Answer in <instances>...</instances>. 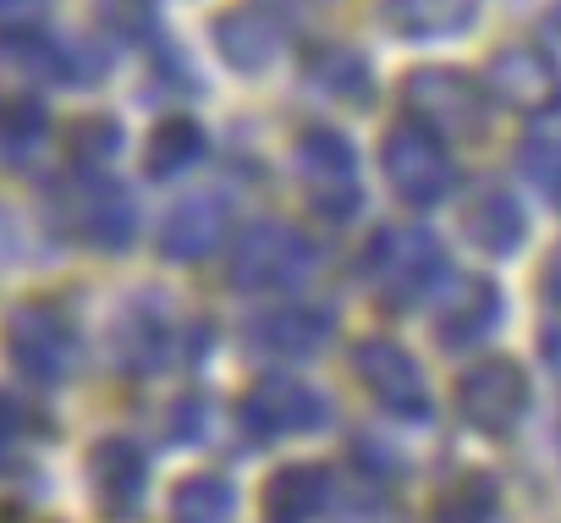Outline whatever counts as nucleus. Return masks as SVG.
<instances>
[{
    "instance_id": "nucleus-20",
    "label": "nucleus",
    "mask_w": 561,
    "mask_h": 523,
    "mask_svg": "<svg viewBox=\"0 0 561 523\" xmlns=\"http://www.w3.org/2000/svg\"><path fill=\"white\" fill-rule=\"evenodd\" d=\"M336 474L325 463H287L264 485V523H314L331 507Z\"/></svg>"
},
{
    "instance_id": "nucleus-17",
    "label": "nucleus",
    "mask_w": 561,
    "mask_h": 523,
    "mask_svg": "<svg viewBox=\"0 0 561 523\" xmlns=\"http://www.w3.org/2000/svg\"><path fill=\"white\" fill-rule=\"evenodd\" d=\"M215 50L231 72L242 78H259L280 61V50H287V23H275L264 7H231L215 18Z\"/></svg>"
},
{
    "instance_id": "nucleus-19",
    "label": "nucleus",
    "mask_w": 561,
    "mask_h": 523,
    "mask_svg": "<svg viewBox=\"0 0 561 523\" xmlns=\"http://www.w3.org/2000/svg\"><path fill=\"white\" fill-rule=\"evenodd\" d=\"M380 23L408 45L462 39L479 23V0H380Z\"/></svg>"
},
{
    "instance_id": "nucleus-16",
    "label": "nucleus",
    "mask_w": 561,
    "mask_h": 523,
    "mask_svg": "<svg viewBox=\"0 0 561 523\" xmlns=\"http://www.w3.org/2000/svg\"><path fill=\"white\" fill-rule=\"evenodd\" d=\"M435 298H440V304H435V342H440L446 353H462V348L490 342V331H495L501 315H506V298H501V287H495L490 276H457V282H446Z\"/></svg>"
},
{
    "instance_id": "nucleus-10",
    "label": "nucleus",
    "mask_w": 561,
    "mask_h": 523,
    "mask_svg": "<svg viewBox=\"0 0 561 523\" xmlns=\"http://www.w3.org/2000/svg\"><path fill=\"white\" fill-rule=\"evenodd\" d=\"M353 375H358V386H364L391 419H402V424H424V419L435 413L430 380H424L419 359H413L402 342H391V337H364V342L353 348Z\"/></svg>"
},
{
    "instance_id": "nucleus-5",
    "label": "nucleus",
    "mask_w": 561,
    "mask_h": 523,
    "mask_svg": "<svg viewBox=\"0 0 561 523\" xmlns=\"http://www.w3.org/2000/svg\"><path fill=\"white\" fill-rule=\"evenodd\" d=\"M402 105L408 122L430 127L446 144H479L490 133V94L484 78L462 67H419L402 78Z\"/></svg>"
},
{
    "instance_id": "nucleus-4",
    "label": "nucleus",
    "mask_w": 561,
    "mask_h": 523,
    "mask_svg": "<svg viewBox=\"0 0 561 523\" xmlns=\"http://www.w3.org/2000/svg\"><path fill=\"white\" fill-rule=\"evenodd\" d=\"M320 265V248L304 226L293 220H259L248 226L231 253H226V282L237 293H287L298 282H309Z\"/></svg>"
},
{
    "instance_id": "nucleus-30",
    "label": "nucleus",
    "mask_w": 561,
    "mask_h": 523,
    "mask_svg": "<svg viewBox=\"0 0 561 523\" xmlns=\"http://www.w3.org/2000/svg\"><path fill=\"white\" fill-rule=\"evenodd\" d=\"M39 435V419L12 397V391H0V474H12L28 463V446Z\"/></svg>"
},
{
    "instance_id": "nucleus-21",
    "label": "nucleus",
    "mask_w": 561,
    "mask_h": 523,
    "mask_svg": "<svg viewBox=\"0 0 561 523\" xmlns=\"http://www.w3.org/2000/svg\"><path fill=\"white\" fill-rule=\"evenodd\" d=\"M462 237L479 253H490V259H512L523 248V237H528V215H523V204L506 187H484L462 209Z\"/></svg>"
},
{
    "instance_id": "nucleus-23",
    "label": "nucleus",
    "mask_w": 561,
    "mask_h": 523,
    "mask_svg": "<svg viewBox=\"0 0 561 523\" xmlns=\"http://www.w3.org/2000/svg\"><path fill=\"white\" fill-rule=\"evenodd\" d=\"M304 78L320 94L342 100V105H369L375 100V72H369V61L353 45H314L304 56Z\"/></svg>"
},
{
    "instance_id": "nucleus-3",
    "label": "nucleus",
    "mask_w": 561,
    "mask_h": 523,
    "mask_svg": "<svg viewBox=\"0 0 561 523\" xmlns=\"http://www.w3.org/2000/svg\"><path fill=\"white\" fill-rule=\"evenodd\" d=\"M0 342H7L18 375L39 391H56L78 375L83 364V331L72 320V309L61 298H23L7 309V326H0Z\"/></svg>"
},
{
    "instance_id": "nucleus-26",
    "label": "nucleus",
    "mask_w": 561,
    "mask_h": 523,
    "mask_svg": "<svg viewBox=\"0 0 561 523\" xmlns=\"http://www.w3.org/2000/svg\"><path fill=\"white\" fill-rule=\"evenodd\" d=\"M517 171H523V182L561 215V138H550V133L517 138Z\"/></svg>"
},
{
    "instance_id": "nucleus-15",
    "label": "nucleus",
    "mask_w": 561,
    "mask_h": 523,
    "mask_svg": "<svg viewBox=\"0 0 561 523\" xmlns=\"http://www.w3.org/2000/svg\"><path fill=\"white\" fill-rule=\"evenodd\" d=\"M226 231H231V198L187 193L160 220V259H171V265H204L209 253L226 248Z\"/></svg>"
},
{
    "instance_id": "nucleus-9",
    "label": "nucleus",
    "mask_w": 561,
    "mask_h": 523,
    "mask_svg": "<svg viewBox=\"0 0 561 523\" xmlns=\"http://www.w3.org/2000/svg\"><path fill=\"white\" fill-rule=\"evenodd\" d=\"M0 56H7L18 72L56 83V89H94L111 72V50L100 39H61L50 29H18L0 34Z\"/></svg>"
},
{
    "instance_id": "nucleus-1",
    "label": "nucleus",
    "mask_w": 561,
    "mask_h": 523,
    "mask_svg": "<svg viewBox=\"0 0 561 523\" xmlns=\"http://www.w3.org/2000/svg\"><path fill=\"white\" fill-rule=\"evenodd\" d=\"M45 220L61 242L89 253H127L138 242V198L111 171H61L45 193Z\"/></svg>"
},
{
    "instance_id": "nucleus-13",
    "label": "nucleus",
    "mask_w": 561,
    "mask_h": 523,
    "mask_svg": "<svg viewBox=\"0 0 561 523\" xmlns=\"http://www.w3.org/2000/svg\"><path fill=\"white\" fill-rule=\"evenodd\" d=\"M484 94L501 100L506 111L539 122V116H556L561 111V67L545 45L523 39V45H506L490 56L484 67Z\"/></svg>"
},
{
    "instance_id": "nucleus-32",
    "label": "nucleus",
    "mask_w": 561,
    "mask_h": 523,
    "mask_svg": "<svg viewBox=\"0 0 561 523\" xmlns=\"http://www.w3.org/2000/svg\"><path fill=\"white\" fill-rule=\"evenodd\" d=\"M253 7H264L275 23H309V18H325L336 0H253Z\"/></svg>"
},
{
    "instance_id": "nucleus-14",
    "label": "nucleus",
    "mask_w": 561,
    "mask_h": 523,
    "mask_svg": "<svg viewBox=\"0 0 561 523\" xmlns=\"http://www.w3.org/2000/svg\"><path fill=\"white\" fill-rule=\"evenodd\" d=\"M242 337L270 359H314L336 337V309L314 298H280L270 309H253Z\"/></svg>"
},
{
    "instance_id": "nucleus-29",
    "label": "nucleus",
    "mask_w": 561,
    "mask_h": 523,
    "mask_svg": "<svg viewBox=\"0 0 561 523\" xmlns=\"http://www.w3.org/2000/svg\"><path fill=\"white\" fill-rule=\"evenodd\" d=\"M116 149H122L116 116H83V122L72 127V138H67V155H72L78 171H105V160H111Z\"/></svg>"
},
{
    "instance_id": "nucleus-11",
    "label": "nucleus",
    "mask_w": 561,
    "mask_h": 523,
    "mask_svg": "<svg viewBox=\"0 0 561 523\" xmlns=\"http://www.w3.org/2000/svg\"><path fill=\"white\" fill-rule=\"evenodd\" d=\"M331 419V402L293 375H264L242 391L237 402V424L248 430V441H287V435H309Z\"/></svg>"
},
{
    "instance_id": "nucleus-28",
    "label": "nucleus",
    "mask_w": 561,
    "mask_h": 523,
    "mask_svg": "<svg viewBox=\"0 0 561 523\" xmlns=\"http://www.w3.org/2000/svg\"><path fill=\"white\" fill-rule=\"evenodd\" d=\"M435 512H440V523H484V518L495 512V479L479 474V468H462V474L440 490Z\"/></svg>"
},
{
    "instance_id": "nucleus-27",
    "label": "nucleus",
    "mask_w": 561,
    "mask_h": 523,
    "mask_svg": "<svg viewBox=\"0 0 561 523\" xmlns=\"http://www.w3.org/2000/svg\"><path fill=\"white\" fill-rule=\"evenodd\" d=\"M94 23L122 45H160L154 0H94Z\"/></svg>"
},
{
    "instance_id": "nucleus-25",
    "label": "nucleus",
    "mask_w": 561,
    "mask_h": 523,
    "mask_svg": "<svg viewBox=\"0 0 561 523\" xmlns=\"http://www.w3.org/2000/svg\"><path fill=\"white\" fill-rule=\"evenodd\" d=\"M237 490L226 474H193L171 496V523H231Z\"/></svg>"
},
{
    "instance_id": "nucleus-24",
    "label": "nucleus",
    "mask_w": 561,
    "mask_h": 523,
    "mask_svg": "<svg viewBox=\"0 0 561 523\" xmlns=\"http://www.w3.org/2000/svg\"><path fill=\"white\" fill-rule=\"evenodd\" d=\"M50 138V111L34 94H0V166H28Z\"/></svg>"
},
{
    "instance_id": "nucleus-2",
    "label": "nucleus",
    "mask_w": 561,
    "mask_h": 523,
    "mask_svg": "<svg viewBox=\"0 0 561 523\" xmlns=\"http://www.w3.org/2000/svg\"><path fill=\"white\" fill-rule=\"evenodd\" d=\"M358 271L386 315H408L446 287V248L430 226H380Z\"/></svg>"
},
{
    "instance_id": "nucleus-18",
    "label": "nucleus",
    "mask_w": 561,
    "mask_h": 523,
    "mask_svg": "<svg viewBox=\"0 0 561 523\" xmlns=\"http://www.w3.org/2000/svg\"><path fill=\"white\" fill-rule=\"evenodd\" d=\"M89 490L100 501L105 518L127 523L138 507H144V490H149V457L127 441V435H105L94 452H89Z\"/></svg>"
},
{
    "instance_id": "nucleus-35",
    "label": "nucleus",
    "mask_w": 561,
    "mask_h": 523,
    "mask_svg": "<svg viewBox=\"0 0 561 523\" xmlns=\"http://www.w3.org/2000/svg\"><path fill=\"white\" fill-rule=\"evenodd\" d=\"M550 23H556V29H561V7H556V12H550Z\"/></svg>"
},
{
    "instance_id": "nucleus-34",
    "label": "nucleus",
    "mask_w": 561,
    "mask_h": 523,
    "mask_svg": "<svg viewBox=\"0 0 561 523\" xmlns=\"http://www.w3.org/2000/svg\"><path fill=\"white\" fill-rule=\"evenodd\" d=\"M342 523H402V518H397V512H391L386 501H353Z\"/></svg>"
},
{
    "instance_id": "nucleus-33",
    "label": "nucleus",
    "mask_w": 561,
    "mask_h": 523,
    "mask_svg": "<svg viewBox=\"0 0 561 523\" xmlns=\"http://www.w3.org/2000/svg\"><path fill=\"white\" fill-rule=\"evenodd\" d=\"M539 293H545V304L561 315V242H556V253L545 259V276H539Z\"/></svg>"
},
{
    "instance_id": "nucleus-7",
    "label": "nucleus",
    "mask_w": 561,
    "mask_h": 523,
    "mask_svg": "<svg viewBox=\"0 0 561 523\" xmlns=\"http://www.w3.org/2000/svg\"><path fill=\"white\" fill-rule=\"evenodd\" d=\"M293 166L304 182V198L325 215V220H347L364 204V171H358V149L347 133L336 127H304L293 144Z\"/></svg>"
},
{
    "instance_id": "nucleus-31",
    "label": "nucleus",
    "mask_w": 561,
    "mask_h": 523,
    "mask_svg": "<svg viewBox=\"0 0 561 523\" xmlns=\"http://www.w3.org/2000/svg\"><path fill=\"white\" fill-rule=\"evenodd\" d=\"M56 0H0V34H18V29H45Z\"/></svg>"
},
{
    "instance_id": "nucleus-8",
    "label": "nucleus",
    "mask_w": 561,
    "mask_h": 523,
    "mask_svg": "<svg viewBox=\"0 0 561 523\" xmlns=\"http://www.w3.org/2000/svg\"><path fill=\"white\" fill-rule=\"evenodd\" d=\"M380 166H386L391 193L402 204H413V209H430V204H440L457 187V166H451L446 138H435L419 122H397L380 138Z\"/></svg>"
},
{
    "instance_id": "nucleus-12",
    "label": "nucleus",
    "mask_w": 561,
    "mask_h": 523,
    "mask_svg": "<svg viewBox=\"0 0 561 523\" xmlns=\"http://www.w3.org/2000/svg\"><path fill=\"white\" fill-rule=\"evenodd\" d=\"M457 413L462 424H473L479 435H512L528 413V369L517 359H479L473 369H462L457 380Z\"/></svg>"
},
{
    "instance_id": "nucleus-22",
    "label": "nucleus",
    "mask_w": 561,
    "mask_h": 523,
    "mask_svg": "<svg viewBox=\"0 0 561 523\" xmlns=\"http://www.w3.org/2000/svg\"><path fill=\"white\" fill-rule=\"evenodd\" d=\"M204 149H209L204 127H198L193 116L171 111V116L154 122V133H149V144H144V177H149V182H176V177H187L193 166H204Z\"/></svg>"
},
{
    "instance_id": "nucleus-6",
    "label": "nucleus",
    "mask_w": 561,
    "mask_h": 523,
    "mask_svg": "<svg viewBox=\"0 0 561 523\" xmlns=\"http://www.w3.org/2000/svg\"><path fill=\"white\" fill-rule=\"evenodd\" d=\"M187 342V320L176 315L171 293L160 287H144V293H127L111 315V359L122 375H160L171 364H182V348Z\"/></svg>"
}]
</instances>
